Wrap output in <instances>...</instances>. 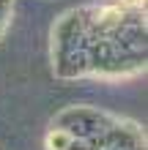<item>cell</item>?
Listing matches in <instances>:
<instances>
[{
	"mask_svg": "<svg viewBox=\"0 0 148 150\" xmlns=\"http://www.w3.org/2000/svg\"><path fill=\"white\" fill-rule=\"evenodd\" d=\"M66 145H69V134H52V137H49V147L66 150Z\"/></svg>",
	"mask_w": 148,
	"mask_h": 150,
	"instance_id": "6da1fadb",
	"label": "cell"
},
{
	"mask_svg": "<svg viewBox=\"0 0 148 150\" xmlns=\"http://www.w3.org/2000/svg\"><path fill=\"white\" fill-rule=\"evenodd\" d=\"M126 3H140V0H126Z\"/></svg>",
	"mask_w": 148,
	"mask_h": 150,
	"instance_id": "7a4b0ae2",
	"label": "cell"
}]
</instances>
